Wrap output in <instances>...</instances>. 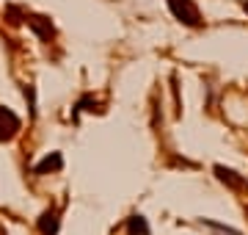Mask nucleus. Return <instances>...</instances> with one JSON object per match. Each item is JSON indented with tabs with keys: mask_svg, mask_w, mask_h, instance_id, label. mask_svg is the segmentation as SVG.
<instances>
[{
	"mask_svg": "<svg viewBox=\"0 0 248 235\" xmlns=\"http://www.w3.org/2000/svg\"><path fill=\"white\" fill-rule=\"evenodd\" d=\"M58 210L55 208H50V210H45L42 213V218H39V230H42V235H55L58 233Z\"/></svg>",
	"mask_w": 248,
	"mask_h": 235,
	"instance_id": "obj_4",
	"label": "nucleus"
},
{
	"mask_svg": "<svg viewBox=\"0 0 248 235\" xmlns=\"http://www.w3.org/2000/svg\"><path fill=\"white\" fill-rule=\"evenodd\" d=\"M240 6H243V11H246V14H248V0H243V3H240Z\"/></svg>",
	"mask_w": 248,
	"mask_h": 235,
	"instance_id": "obj_8",
	"label": "nucleus"
},
{
	"mask_svg": "<svg viewBox=\"0 0 248 235\" xmlns=\"http://www.w3.org/2000/svg\"><path fill=\"white\" fill-rule=\"evenodd\" d=\"M215 174H218V180L226 183L229 188H234V191H248V180H246V177H240L237 172H232V169H226V166H215Z\"/></svg>",
	"mask_w": 248,
	"mask_h": 235,
	"instance_id": "obj_3",
	"label": "nucleus"
},
{
	"mask_svg": "<svg viewBox=\"0 0 248 235\" xmlns=\"http://www.w3.org/2000/svg\"><path fill=\"white\" fill-rule=\"evenodd\" d=\"M61 166H63L61 155H58V152H53V155H47L45 161H39V163H36V174H45V172H58Z\"/></svg>",
	"mask_w": 248,
	"mask_h": 235,
	"instance_id": "obj_6",
	"label": "nucleus"
},
{
	"mask_svg": "<svg viewBox=\"0 0 248 235\" xmlns=\"http://www.w3.org/2000/svg\"><path fill=\"white\" fill-rule=\"evenodd\" d=\"M19 133V117L0 105V141H11Z\"/></svg>",
	"mask_w": 248,
	"mask_h": 235,
	"instance_id": "obj_2",
	"label": "nucleus"
},
{
	"mask_svg": "<svg viewBox=\"0 0 248 235\" xmlns=\"http://www.w3.org/2000/svg\"><path fill=\"white\" fill-rule=\"evenodd\" d=\"M169 9L182 25H187V28L202 25V11H199V6H196L193 0H169Z\"/></svg>",
	"mask_w": 248,
	"mask_h": 235,
	"instance_id": "obj_1",
	"label": "nucleus"
},
{
	"mask_svg": "<svg viewBox=\"0 0 248 235\" xmlns=\"http://www.w3.org/2000/svg\"><path fill=\"white\" fill-rule=\"evenodd\" d=\"M25 19H28V25L33 28L42 39L53 36V25H50V19H47V17H33V14H25Z\"/></svg>",
	"mask_w": 248,
	"mask_h": 235,
	"instance_id": "obj_5",
	"label": "nucleus"
},
{
	"mask_svg": "<svg viewBox=\"0 0 248 235\" xmlns=\"http://www.w3.org/2000/svg\"><path fill=\"white\" fill-rule=\"evenodd\" d=\"M246 218H248V208H246Z\"/></svg>",
	"mask_w": 248,
	"mask_h": 235,
	"instance_id": "obj_9",
	"label": "nucleus"
},
{
	"mask_svg": "<svg viewBox=\"0 0 248 235\" xmlns=\"http://www.w3.org/2000/svg\"><path fill=\"white\" fill-rule=\"evenodd\" d=\"M127 233L130 235H149V224L143 216H130L127 218Z\"/></svg>",
	"mask_w": 248,
	"mask_h": 235,
	"instance_id": "obj_7",
	"label": "nucleus"
}]
</instances>
